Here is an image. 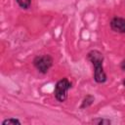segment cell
Returning a JSON list of instances; mask_svg holds the SVG:
<instances>
[{"label": "cell", "mask_w": 125, "mask_h": 125, "mask_svg": "<svg viewBox=\"0 0 125 125\" xmlns=\"http://www.w3.org/2000/svg\"><path fill=\"white\" fill-rule=\"evenodd\" d=\"M87 59L94 66V80L99 84L106 82L107 76L104 70V54L99 50H91L87 54Z\"/></svg>", "instance_id": "1"}, {"label": "cell", "mask_w": 125, "mask_h": 125, "mask_svg": "<svg viewBox=\"0 0 125 125\" xmlns=\"http://www.w3.org/2000/svg\"><path fill=\"white\" fill-rule=\"evenodd\" d=\"M71 86L72 84L67 78L64 77L60 79L56 83L55 90H54V95L56 100L60 103H63L67 99V93H68V90L71 89Z\"/></svg>", "instance_id": "2"}, {"label": "cell", "mask_w": 125, "mask_h": 125, "mask_svg": "<svg viewBox=\"0 0 125 125\" xmlns=\"http://www.w3.org/2000/svg\"><path fill=\"white\" fill-rule=\"evenodd\" d=\"M53 63H54V59L50 55L36 56L32 61L33 66L42 74H46L53 66Z\"/></svg>", "instance_id": "3"}, {"label": "cell", "mask_w": 125, "mask_h": 125, "mask_svg": "<svg viewBox=\"0 0 125 125\" xmlns=\"http://www.w3.org/2000/svg\"><path fill=\"white\" fill-rule=\"evenodd\" d=\"M110 28L112 31L124 34L125 33V19L121 17H114L110 21Z\"/></svg>", "instance_id": "4"}, {"label": "cell", "mask_w": 125, "mask_h": 125, "mask_svg": "<svg viewBox=\"0 0 125 125\" xmlns=\"http://www.w3.org/2000/svg\"><path fill=\"white\" fill-rule=\"evenodd\" d=\"M94 101H95V97H94V96H92V95H87V96L83 99L82 104H81V105H80V108L83 109V108H86V107L92 105V104L94 103Z\"/></svg>", "instance_id": "5"}, {"label": "cell", "mask_w": 125, "mask_h": 125, "mask_svg": "<svg viewBox=\"0 0 125 125\" xmlns=\"http://www.w3.org/2000/svg\"><path fill=\"white\" fill-rule=\"evenodd\" d=\"M92 124H97V125H109L111 124V121L107 118H102V117H97L91 120Z\"/></svg>", "instance_id": "6"}, {"label": "cell", "mask_w": 125, "mask_h": 125, "mask_svg": "<svg viewBox=\"0 0 125 125\" xmlns=\"http://www.w3.org/2000/svg\"><path fill=\"white\" fill-rule=\"evenodd\" d=\"M2 125H21V122L18 119V118H14V117H10V118H6L1 122Z\"/></svg>", "instance_id": "7"}, {"label": "cell", "mask_w": 125, "mask_h": 125, "mask_svg": "<svg viewBox=\"0 0 125 125\" xmlns=\"http://www.w3.org/2000/svg\"><path fill=\"white\" fill-rule=\"evenodd\" d=\"M16 2L23 10H27L31 6V0H16Z\"/></svg>", "instance_id": "8"}, {"label": "cell", "mask_w": 125, "mask_h": 125, "mask_svg": "<svg viewBox=\"0 0 125 125\" xmlns=\"http://www.w3.org/2000/svg\"><path fill=\"white\" fill-rule=\"evenodd\" d=\"M120 68H121L122 70H125V60H123V61L121 62V63H120Z\"/></svg>", "instance_id": "9"}, {"label": "cell", "mask_w": 125, "mask_h": 125, "mask_svg": "<svg viewBox=\"0 0 125 125\" xmlns=\"http://www.w3.org/2000/svg\"><path fill=\"white\" fill-rule=\"evenodd\" d=\"M122 84H123V86H124V87H125V79H124V80H123V81H122Z\"/></svg>", "instance_id": "10"}]
</instances>
